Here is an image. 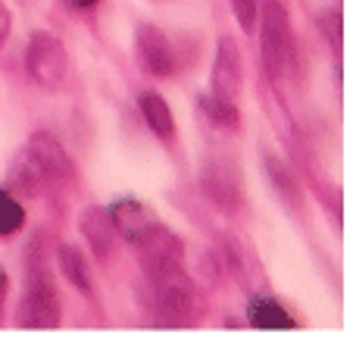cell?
Wrapping results in <instances>:
<instances>
[{
  "instance_id": "cell-1",
  "label": "cell",
  "mask_w": 353,
  "mask_h": 341,
  "mask_svg": "<svg viewBox=\"0 0 353 341\" xmlns=\"http://www.w3.org/2000/svg\"><path fill=\"white\" fill-rule=\"evenodd\" d=\"M144 282H147L144 307L157 329H194L203 320L207 304H203L197 282L185 269H175V273Z\"/></svg>"
},
{
  "instance_id": "cell-2",
  "label": "cell",
  "mask_w": 353,
  "mask_h": 341,
  "mask_svg": "<svg viewBox=\"0 0 353 341\" xmlns=\"http://www.w3.org/2000/svg\"><path fill=\"white\" fill-rule=\"evenodd\" d=\"M260 60H263V72L266 79L279 81V79H300V44L294 38L291 19H288L285 3L279 0H266L260 7Z\"/></svg>"
},
{
  "instance_id": "cell-3",
  "label": "cell",
  "mask_w": 353,
  "mask_h": 341,
  "mask_svg": "<svg viewBox=\"0 0 353 341\" xmlns=\"http://www.w3.org/2000/svg\"><path fill=\"white\" fill-rule=\"evenodd\" d=\"M200 191L213 204L219 213L238 216L247 204V185H244V169L234 157L225 154H210L200 163Z\"/></svg>"
},
{
  "instance_id": "cell-4",
  "label": "cell",
  "mask_w": 353,
  "mask_h": 341,
  "mask_svg": "<svg viewBox=\"0 0 353 341\" xmlns=\"http://www.w3.org/2000/svg\"><path fill=\"white\" fill-rule=\"evenodd\" d=\"M13 322L22 332H54V329H60L63 301H60V291H57L50 273L28 275V285L22 291L19 304H16Z\"/></svg>"
},
{
  "instance_id": "cell-5",
  "label": "cell",
  "mask_w": 353,
  "mask_h": 341,
  "mask_svg": "<svg viewBox=\"0 0 353 341\" xmlns=\"http://www.w3.org/2000/svg\"><path fill=\"white\" fill-rule=\"evenodd\" d=\"M26 69L38 88H44V91H63L69 85V75H72L66 44L50 32H34L26 47Z\"/></svg>"
},
{
  "instance_id": "cell-6",
  "label": "cell",
  "mask_w": 353,
  "mask_h": 341,
  "mask_svg": "<svg viewBox=\"0 0 353 341\" xmlns=\"http://www.w3.org/2000/svg\"><path fill=\"white\" fill-rule=\"evenodd\" d=\"M132 248L138 251V263H141L144 279H157V275L185 269V241L169 226H163L160 220L147 228Z\"/></svg>"
},
{
  "instance_id": "cell-7",
  "label": "cell",
  "mask_w": 353,
  "mask_h": 341,
  "mask_svg": "<svg viewBox=\"0 0 353 341\" xmlns=\"http://www.w3.org/2000/svg\"><path fill=\"white\" fill-rule=\"evenodd\" d=\"M134 57H138V66L147 75H154V79H172L181 66L179 50L154 22H141L138 26V32H134Z\"/></svg>"
},
{
  "instance_id": "cell-8",
  "label": "cell",
  "mask_w": 353,
  "mask_h": 341,
  "mask_svg": "<svg viewBox=\"0 0 353 341\" xmlns=\"http://www.w3.org/2000/svg\"><path fill=\"white\" fill-rule=\"evenodd\" d=\"M26 150L41 163V169L47 173V179H50V185H54L57 194L72 188L75 182H79V169H75L72 157L66 154V148H63L50 132H34L32 138H28Z\"/></svg>"
},
{
  "instance_id": "cell-9",
  "label": "cell",
  "mask_w": 353,
  "mask_h": 341,
  "mask_svg": "<svg viewBox=\"0 0 353 341\" xmlns=\"http://www.w3.org/2000/svg\"><path fill=\"white\" fill-rule=\"evenodd\" d=\"M241 88H244V57L232 35H222L216 41L213 69H210V91L225 101H238Z\"/></svg>"
},
{
  "instance_id": "cell-10",
  "label": "cell",
  "mask_w": 353,
  "mask_h": 341,
  "mask_svg": "<svg viewBox=\"0 0 353 341\" xmlns=\"http://www.w3.org/2000/svg\"><path fill=\"white\" fill-rule=\"evenodd\" d=\"M7 188L19 201H34V197H50V194H57L50 179H47V173L41 169V163L34 160L28 150H19L16 160L10 163Z\"/></svg>"
},
{
  "instance_id": "cell-11",
  "label": "cell",
  "mask_w": 353,
  "mask_h": 341,
  "mask_svg": "<svg viewBox=\"0 0 353 341\" xmlns=\"http://www.w3.org/2000/svg\"><path fill=\"white\" fill-rule=\"evenodd\" d=\"M107 210L116 226V235H122L128 244H134V241L157 222V213L147 207L144 201H138V197H119V201H113Z\"/></svg>"
},
{
  "instance_id": "cell-12",
  "label": "cell",
  "mask_w": 353,
  "mask_h": 341,
  "mask_svg": "<svg viewBox=\"0 0 353 341\" xmlns=\"http://www.w3.org/2000/svg\"><path fill=\"white\" fill-rule=\"evenodd\" d=\"M79 228H81V235H85L91 254L97 257V260H110V254H113V248H116V226H113V220H110V210L97 207V204L88 207L79 220Z\"/></svg>"
},
{
  "instance_id": "cell-13",
  "label": "cell",
  "mask_w": 353,
  "mask_h": 341,
  "mask_svg": "<svg viewBox=\"0 0 353 341\" xmlns=\"http://www.w3.org/2000/svg\"><path fill=\"white\" fill-rule=\"evenodd\" d=\"M57 266H60L63 279L79 291L85 295L88 301H97V282H94V269L88 263V257L81 254L75 244H57Z\"/></svg>"
},
{
  "instance_id": "cell-14",
  "label": "cell",
  "mask_w": 353,
  "mask_h": 341,
  "mask_svg": "<svg viewBox=\"0 0 353 341\" xmlns=\"http://www.w3.org/2000/svg\"><path fill=\"white\" fill-rule=\"evenodd\" d=\"M247 322L260 332H294L297 320L291 316V310L269 295H254L247 301Z\"/></svg>"
},
{
  "instance_id": "cell-15",
  "label": "cell",
  "mask_w": 353,
  "mask_h": 341,
  "mask_svg": "<svg viewBox=\"0 0 353 341\" xmlns=\"http://www.w3.org/2000/svg\"><path fill=\"white\" fill-rule=\"evenodd\" d=\"M263 169H266V175H269V185H272L275 191H279V197L285 201V207L300 213V210H303V185H300L297 173L275 154L263 157Z\"/></svg>"
},
{
  "instance_id": "cell-16",
  "label": "cell",
  "mask_w": 353,
  "mask_h": 341,
  "mask_svg": "<svg viewBox=\"0 0 353 341\" xmlns=\"http://www.w3.org/2000/svg\"><path fill=\"white\" fill-rule=\"evenodd\" d=\"M138 110H141V116H144V126L150 128V135H157L163 144H169V141L175 138V116H172V110H169L166 97H163L160 91L141 94Z\"/></svg>"
},
{
  "instance_id": "cell-17",
  "label": "cell",
  "mask_w": 353,
  "mask_h": 341,
  "mask_svg": "<svg viewBox=\"0 0 353 341\" xmlns=\"http://www.w3.org/2000/svg\"><path fill=\"white\" fill-rule=\"evenodd\" d=\"M57 254V241L54 235H50V228H34L32 235H28L26 241V260H22V266H26L28 275H41V273H50V260H54Z\"/></svg>"
},
{
  "instance_id": "cell-18",
  "label": "cell",
  "mask_w": 353,
  "mask_h": 341,
  "mask_svg": "<svg viewBox=\"0 0 353 341\" xmlns=\"http://www.w3.org/2000/svg\"><path fill=\"white\" fill-rule=\"evenodd\" d=\"M197 107L216 128H228V132H238L241 128V110L234 101L216 97V94L210 91V94H197Z\"/></svg>"
},
{
  "instance_id": "cell-19",
  "label": "cell",
  "mask_w": 353,
  "mask_h": 341,
  "mask_svg": "<svg viewBox=\"0 0 353 341\" xmlns=\"http://www.w3.org/2000/svg\"><path fill=\"white\" fill-rule=\"evenodd\" d=\"M22 226H26V207L7 185H0V238H13Z\"/></svg>"
},
{
  "instance_id": "cell-20",
  "label": "cell",
  "mask_w": 353,
  "mask_h": 341,
  "mask_svg": "<svg viewBox=\"0 0 353 341\" xmlns=\"http://www.w3.org/2000/svg\"><path fill=\"white\" fill-rule=\"evenodd\" d=\"M316 28L325 38V44L332 47V54L341 57L344 54V16H341L338 7H328L316 16Z\"/></svg>"
},
{
  "instance_id": "cell-21",
  "label": "cell",
  "mask_w": 353,
  "mask_h": 341,
  "mask_svg": "<svg viewBox=\"0 0 353 341\" xmlns=\"http://www.w3.org/2000/svg\"><path fill=\"white\" fill-rule=\"evenodd\" d=\"M228 3H232V13L238 19L241 32L254 35L256 22H260V0H228Z\"/></svg>"
},
{
  "instance_id": "cell-22",
  "label": "cell",
  "mask_w": 353,
  "mask_h": 341,
  "mask_svg": "<svg viewBox=\"0 0 353 341\" xmlns=\"http://www.w3.org/2000/svg\"><path fill=\"white\" fill-rule=\"evenodd\" d=\"M10 32H13V13H10V7L0 0V50H3V44L10 41Z\"/></svg>"
},
{
  "instance_id": "cell-23",
  "label": "cell",
  "mask_w": 353,
  "mask_h": 341,
  "mask_svg": "<svg viewBox=\"0 0 353 341\" xmlns=\"http://www.w3.org/2000/svg\"><path fill=\"white\" fill-rule=\"evenodd\" d=\"M7 295H10V275H7V269L0 266V320H3V304H7Z\"/></svg>"
},
{
  "instance_id": "cell-24",
  "label": "cell",
  "mask_w": 353,
  "mask_h": 341,
  "mask_svg": "<svg viewBox=\"0 0 353 341\" xmlns=\"http://www.w3.org/2000/svg\"><path fill=\"white\" fill-rule=\"evenodd\" d=\"M72 3H75V7H81V10H91L97 0H72Z\"/></svg>"
}]
</instances>
